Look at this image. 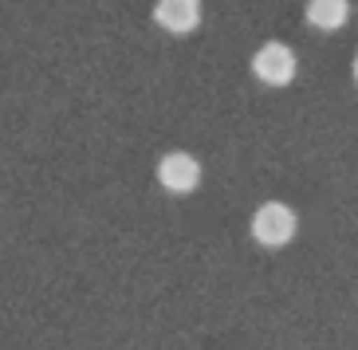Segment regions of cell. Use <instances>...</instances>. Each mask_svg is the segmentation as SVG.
<instances>
[{"mask_svg": "<svg viewBox=\"0 0 358 350\" xmlns=\"http://www.w3.org/2000/svg\"><path fill=\"white\" fill-rule=\"evenodd\" d=\"M307 24L319 32H338L350 20V0H307Z\"/></svg>", "mask_w": 358, "mask_h": 350, "instance_id": "cell-5", "label": "cell"}, {"mask_svg": "<svg viewBox=\"0 0 358 350\" xmlns=\"http://www.w3.org/2000/svg\"><path fill=\"white\" fill-rule=\"evenodd\" d=\"M350 71H355V79H358V55H355V67H350Z\"/></svg>", "mask_w": 358, "mask_h": 350, "instance_id": "cell-6", "label": "cell"}, {"mask_svg": "<svg viewBox=\"0 0 358 350\" xmlns=\"http://www.w3.org/2000/svg\"><path fill=\"white\" fill-rule=\"evenodd\" d=\"M295 71H299V59H295V52L287 48V43L280 40H268L256 48L252 55V75L260 79V83L268 87H287L295 79Z\"/></svg>", "mask_w": 358, "mask_h": 350, "instance_id": "cell-2", "label": "cell"}, {"mask_svg": "<svg viewBox=\"0 0 358 350\" xmlns=\"http://www.w3.org/2000/svg\"><path fill=\"white\" fill-rule=\"evenodd\" d=\"M158 181L169 193H193L201 185V161L185 150H169L158 161Z\"/></svg>", "mask_w": 358, "mask_h": 350, "instance_id": "cell-3", "label": "cell"}, {"mask_svg": "<svg viewBox=\"0 0 358 350\" xmlns=\"http://www.w3.org/2000/svg\"><path fill=\"white\" fill-rule=\"evenodd\" d=\"M252 240L264 248H284L295 240V233H299V217H295L292 205L284 201H264L260 209L252 212Z\"/></svg>", "mask_w": 358, "mask_h": 350, "instance_id": "cell-1", "label": "cell"}, {"mask_svg": "<svg viewBox=\"0 0 358 350\" xmlns=\"http://www.w3.org/2000/svg\"><path fill=\"white\" fill-rule=\"evenodd\" d=\"M154 24L173 36H189L201 28V0H158L154 4Z\"/></svg>", "mask_w": 358, "mask_h": 350, "instance_id": "cell-4", "label": "cell"}]
</instances>
